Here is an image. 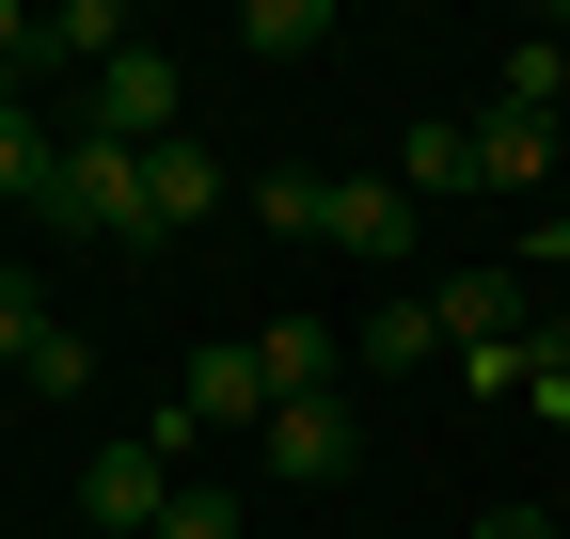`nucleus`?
<instances>
[{
	"label": "nucleus",
	"mask_w": 570,
	"mask_h": 539,
	"mask_svg": "<svg viewBox=\"0 0 570 539\" xmlns=\"http://www.w3.org/2000/svg\"><path fill=\"white\" fill-rule=\"evenodd\" d=\"M159 539H238V508H223V492H175V508H159Z\"/></svg>",
	"instance_id": "5701e85b"
},
{
	"label": "nucleus",
	"mask_w": 570,
	"mask_h": 539,
	"mask_svg": "<svg viewBox=\"0 0 570 539\" xmlns=\"http://www.w3.org/2000/svg\"><path fill=\"white\" fill-rule=\"evenodd\" d=\"M444 333H523V270H444Z\"/></svg>",
	"instance_id": "f8f14e48"
},
{
	"label": "nucleus",
	"mask_w": 570,
	"mask_h": 539,
	"mask_svg": "<svg viewBox=\"0 0 570 539\" xmlns=\"http://www.w3.org/2000/svg\"><path fill=\"white\" fill-rule=\"evenodd\" d=\"M111 48H142V32L111 17V0H48V63H80V80H96Z\"/></svg>",
	"instance_id": "ddd939ff"
},
{
	"label": "nucleus",
	"mask_w": 570,
	"mask_h": 539,
	"mask_svg": "<svg viewBox=\"0 0 570 539\" xmlns=\"http://www.w3.org/2000/svg\"><path fill=\"white\" fill-rule=\"evenodd\" d=\"M254 365H269V413H285V396H333V333H317V317H269Z\"/></svg>",
	"instance_id": "9d476101"
},
{
	"label": "nucleus",
	"mask_w": 570,
	"mask_h": 539,
	"mask_svg": "<svg viewBox=\"0 0 570 539\" xmlns=\"http://www.w3.org/2000/svg\"><path fill=\"white\" fill-rule=\"evenodd\" d=\"M444 350H460V333H444V286H412V302H381V317H365V365H381V381L444 365Z\"/></svg>",
	"instance_id": "1a4fd4ad"
},
{
	"label": "nucleus",
	"mask_w": 570,
	"mask_h": 539,
	"mask_svg": "<svg viewBox=\"0 0 570 539\" xmlns=\"http://www.w3.org/2000/svg\"><path fill=\"white\" fill-rule=\"evenodd\" d=\"M238 48H269V63H302V48H333V0H254V17H238Z\"/></svg>",
	"instance_id": "4468645a"
},
{
	"label": "nucleus",
	"mask_w": 570,
	"mask_h": 539,
	"mask_svg": "<svg viewBox=\"0 0 570 539\" xmlns=\"http://www.w3.org/2000/svg\"><path fill=\"white\" fill-rule=\"evenodd\" d=\"M17 381H32V396H96V350H80V333H63V317H48V333H32V365H17Z\"/></svg>",
	"instance_id": "f3484780"
},
{
	"label": "nucleus",
	"mask_w": 570,
	"mask_h": 539,
	"mask_svg": "<svg viewBox=\"0 0 570 539\" xmlns=\"http://www.w3.org/2000/svg\"><path fill=\"white\" fill-rule=\"evenodd\" d=\"M396 190H412V207H428V190H475V127H444V111H428L412 144H396Z\"/></svg>",
	"instance_id": "9b49d317"
},
{
	"label": "nucleus",
	"mask_w": 570,
	"mask_h": 539,
	"mask_svg": "<svg viewBox=\"0 0 570 539\" xmlns=\"http://www.w3.org/2000/svg\"><path fill=\"white\" fill-rule=\"evenodd\" d=\"M475 539H554V523H539V508H491V523H475Z\"/></svg>",
	"instance_id": "b1692460"
},
{
	"label": "nucleus",
	"mask_w": 570,
	"mask_h": 539,
	"mask_svg": "<svg viewBox=\"0 0 570 539\" xmlns=\"http://www.w3.org/2000/svg\"><path fill=\"white\" fill-rule=\"evenodd\" d=\"M48 175H63V144H48V111L17 96V111H0V190H32V207H48Z\"/></svg>",
	"instance_id": "dca6fc26"
},
{
	"label": "nucleus",
	"mask_w": 570,
	"mask_h": 539,
	"mask_svg": "<svg viewBox=\"0 0 570 539\" xmlns=\"http://www.w3.org/2000/svg\"><path fill=\"white\" fill-rule=\"evenodd\" d=\"M460 381H475V413H491V396H523V333H475V350H444Z\"/></svg>",
	"instance_id": "a211bd4d"
},
{
	"label": "nucleus",
	"mask_w": 570,
	"mask_h": 539,
	"mask_svg": "<svg viewBox=\"0 0 570 539\" xmlns=\"http://www.w3.org/2000/svg\"><path fill=\"white\" fill-rule=\"evenodd\" d=\"M491 96H508V111H554V96H570V48H508V80H491Z\"/></svg>",
	"instance_id": "aec40b11"
},
{
	"label": "nucleus",
	"mask_w": 570,
	"mask_h": 539,
	"mask_svg": "<svg viewBox=\"0 0 570 539\" xmlns=\"http://www.w3.org/2000/svg\"><path fill=\"white\" fill-rule=\"evenodd\" d=\"M554 175V111H508V96H491L475 111V190H539Z\"/></svg>",
	"instance_id": "0eeeda50"
},
{
	"label": "nucleus",
	"mask_w": 570,
	"mask_h": 539,
	"mask_svg": "<svg viewBox=\"0 0 570 539\" xmlns=\"http://www.w3.org/2000/svg\"><path fill=\"white\" fill-rule=\"evenodd\" d=\"M175 396H190V429H269V365L254 350H190Z\"/></svg>",
	"instance_id": "6e6552de"
},
{
	"label": "nucleus",
	"mask_w": 570,
	"mask_h": 539,
	"mask_svg": "<svg viewBox=\"0 0 570 539\" xmlns=\"http://www.w3.org/2000/svg\"><path fill=\"white\" fill-rule=\"evenodd\" d=\"M48 223L63 238H127V254H159V223H142V144H111V127H80L48 175Z\"/></svg>",
	"instance_id": "f03ea898"
},
{
	"label": "nucleus",
	"mask_w": 570,
	"mask_h": 539,
	"mask_svg": "<svg viewBox=\"0 0 570 539\" xmlns=\"http://www.w3.org/2000/svg\"><path fill=\"white\" fill-rule=\"evenodd\" d=\"M554 144H570V96H554Z\"/></svg>",
	"instance_id": "393cba45"
},
{
	"label": "nucleus",
	"mask_w": 570,
	"mask_h": 539,
	"mask_svg": "<svg viewBox=\"0 0 570 539\" xmlns=\"http://www.w3.org/2000/svg\"><path fill=\"white\" fill-rule=\"evenodd\" d=\"M254 223L269 238H333V175H254Z\"/></svg>",
	"instance_id": "2eb2a0df"
},
{
	"label": "nucleus",
	"mask_w": 570,
	"mask_h": 539,
	"mask_svg": "<svg viewBox=\"0 0 570 539\" xmlns=\"http://www.w3.org/2000/svg\"><path fill=\"white\" fill-rule=\"evenodd\" d=\"M206 207H223V159H206V144H190V127H175V144H159V159H142V223H159V238H190Z\"/></svg>",
	"instance_id": "423d86ee"
},
{
	"label": "nucleus",
	"mask_w": 570,
	"mask_h": 539,
	"mask_svg": "<svg viewBox=\"0 0 570 539\" xmlns=\"http://www.w3.org/2000/svg\"><path fill=\"white\" fill-rule=\"evenodd\" d=\"M523 413L570 429V333H523Z\"/></svg>",
	"instance_id": "6ab92c4d"
},
{
	"label": "nucleus",
	"mask_w": 570,
	"mask_h": 539,
	"mask_svg": "<svg viewBox=\"0 0 570 539\" xmlns=\"http://www.w3.org/2000/svg\"><path fill=\"white\" fill-rule=\"evenodd\" d=\"M32 333H48V302H32V270H0V365H32Z\"/></svg>",
	"instance_id": "412c9836"
},
{
	"label": "nucleus",
	"mask_w": 570,
	"mask_h": 539,
	"mask_svg": "<svg viewBox=\"0 0 570 539\" xmlns=\"http://www.w3.org/2000/svg\"><path fill=\"white\" fill-rule=\"evenodd\" d=\"M48 63V17H17V0H0V111H17V80Z\"/></svg>",
	"instance_id": "4be33fe9"
},
{
	"label": "nucleus",
	"mask_w": 570,
	"mask_h": 539,
	"mask_svg": "<svg viewBox=\"0 0 570 539\" xmlns=\"http://www.w3.org/2000/svg\"><path fill=\"white\" fill-rule=\"evenodd\" d=\"M175 111H190L175 48H111V63H96V127H111V144H142V159H159V144H175Z\"/></svg>",
	"instance_id": "7ed1b4c3"
},
{
	"label": "nucleus",
	"mask_w": 570,
	"mask_h": 539,
	"mask_svg": "<svg viewBox=\"0 0 570 539\" xmlns=\"http://www.w3.org/2000/svg\"><path fill=\"white\" fill-rule=\"evenodd\" d=\"M175 460H190V396H159L142 429H111V444L80 460V523H96V539H159V508L190 492Z\"/></svg>",
	"instance_id": "f257e3e1"
},
{
	"label": "nucleus",
	"mask_w": 570,
	"mask_h": 539,
	"mask_svg": "<svg viewBox=\"0 0 570 539\" xmlns=\"http://www.w3.org/2000/svg\"><path fill=\"white\" fill-rule=\"evenodd\" d=\"M333 254L396 270V254H412V190H396V175H333Z\"/></svg>",
	"instance_id": "39448f33"
},
{
	"label": "nucleus",
	"mask_w": 570,
	"mask_h": 539,
	"mask_svg": "<svg viewBox=\"0 0 570 539\" xmlns=\"http://www.w3.org/2000/svg\"><path fill=\"white\" fill-rule=\"evenodd\" d=\"M348 444H365V429H348V396H285V413H269V477H348Z\"/></svg>",
	"instance_id": "20e7f679"
}]
</instances>
